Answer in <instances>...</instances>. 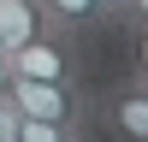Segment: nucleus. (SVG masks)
Listing matches in <instances>:
<instances>
[{
    "instance_id": "2",
    "label": "nucleus",
    "mask_w": 148,
    "mask_h": 142,
    "mask_svg": "<svg viewBox=\"0 0 148 142\" xmlns=\"http://www.w3.org/2000/svg\"><path fill=\"white\" fill-rule=\"evenodd\" d=\"M12 77H36V83H83L77 77V53H71V36H36V42L12 47Z\"/></svg>"
},
{
    "instance_id": "11",
    "label": "nucleus",
    "mask_w": 148,
    "mask_h": 142,
    "mask_svg": "<svg viewBox=\"0 0 148 142\" xmlns=\"http://www.w3.org/2000/svg\"><path fill=\"white\" fill-rule=\"evenodd\" d=\"M101 18H107V24H119V18H125V0H101Z\"/></svg>"
},
{
    "instance_id": "8",
    "label": "nucleus",
    "mask_w": 148,
    "mask_h": 142,
    "mask_svg": "<svg viewBox=\"0 0 148 142\" xmlns=\"http://www.w3.org/2000/svg\"><path fill=\"white\" fill-rule=\"evenodd\" d=\"M0 142H18V106L0 101Z\"/></svg>"
},
{
    "instance_id": "13",
    "label": "nucleus",
    "mask_w": 148,
    "mask_h": 142,
    "mask_svg": "<svg viewBox=\"0 0 148 142\" xmlns=\"http://www.w3.org/2000/svg\"><path fill=\"white\" fill-rule=\"evenodd\" d=\"M65 142H89V136H65Z\"/></svg>"
},
{
    "instance_id": "14",
    "label": "nucleus",
    "mask_w": 148,
    "mask_h": 142,
    "mask_svg": "<svg viewBox=\"0 0 148 142\" xmlns=\"http://www.w3.org/2000/svg\"><path fill=\"white\" fill-rule=\"evenodd\" d=\"M0 53H6V47H0Z\"/></svg>"
},
{
    "instance_id": "3",
    "label": "nucleus",
    "mask_w": 148,
    "mask_h": 142,
    "mask_svg": "<svg viewBox=\"0 0 148 142\" xmlns=\"http://www.w3.org/2000/svg\"><path fill=\"white\" fill-rule=\"evenodd\" d=\"M89 106H101V118L113 124V136L119 142H148V89L142 83H113V89L101 95V101H89Z\"/></svg>"
},
{
    "instance_id": "12",
    "label": "nucleus",
    "mask_w": 148,
    "mask_h": 142,
    "mask_svg": "<svg viewBox=\"0 0 148 142\" xmlns=\"http://www.w3.org/2000/svg\"><path fill=\"white\" fill-rule=\"evenodd\" d=\"M125 77H130V83H142V89H148V71H125Z\"/></svg>"
},
{
    "instance_id": "5",
    "label": "nucleus",
    "mask_w": 148,
    "mask_h": 142,
    "mask_svg": "<svg viewBox=\"0 0 148 142\" xmlns=\"http://www.w3.org/2000/svg\"><path fill=\"white\" fill-rule=\"evenodd\" d=\"M36 36H47V18H42V6L36 0H0V47H24V42H36Z\"/></svg>"
},
{
    "instance_id": "7",
    "label": "nucleus",
    "mask_w": 148,
    "mask_h": 142,
    "mask_svg": "<svg viewBox=\"0 0 148 142\" xmlns=\"http://www.w3.org/2000/svg\"><path fill=\"white\" fill-rule=\"evenodd\" d=\"M130 30V71H148V24H125Z\"/></svg>"
},
{
    "instance_id": "1",
    "label": "nucleus",
    "mask_w": 148,
    "mask_h": 142,
    "mask_svg": "<svg viewBox=\"0 0 148 142\" xmlns=\"http://www.w3.org/2000/svg\"><path fill=\"white\" fill-rule=\"evenodd\" d=\"M12 106L24 118H53V124L83 130L89 124V89L83 83H36V77H12Z\"/></svg>"
},
{
    "instance_id": "6",
    "label": "nucleus",
    "mask_w": 148,
    "mask_h": 142,
    "mask_svg": "<svg viewBox=\"0 0 148 142\" xmlns=\"http://www.w3.org/2000/svg\"><path fill=\"white\" fill-rule=\"evenodd\" d=\"M65 136H83V130L53 124V118H24V113H18V142H65Z\"/></svg>"
},
{
    "instance_id": "9",
    "label": "nucleus",
    "mask_w": 148,
    "mask_h": 142,
    "mask_svg": "<svg viewBox=\"0 0 148 142\" xmlns=\"http://www.w3.org/2000/svg\"><path fill=\"white\" fill-rule=\"evenodd\" d=\"M119 24H148V0H125V18Z\"/></svg>"
},
{
    "instance_id": "4",
    "label": "nucleus",
    "mask_w": 148,
    "mask_h": 142,
    "mask_svg": "<svg viewBox=\"0 0 148 142\" xmlns=\"http://www.w3.org/2000/svg\"><path fill=\"white\" fill-rule=\"evenodd\" d=\"M42 6V18H47V36H89V30H101V0H36Z\"/></svg>"
},
{
    "instance_id": "10",
    "label": "nucleus",
    "mask_w": 148,
    "mask_h": 142,
    "mask_svg": "<svg viewBox=\"0 0 148 142\" xmlns=\"http://www.w3.org/2000/svg\"><path fill=\"white\" fill-rule=\"evenodd\" d=\"M6 95H12V59L0 53V101H6Z\"/></svg>"
}]
</instances>
